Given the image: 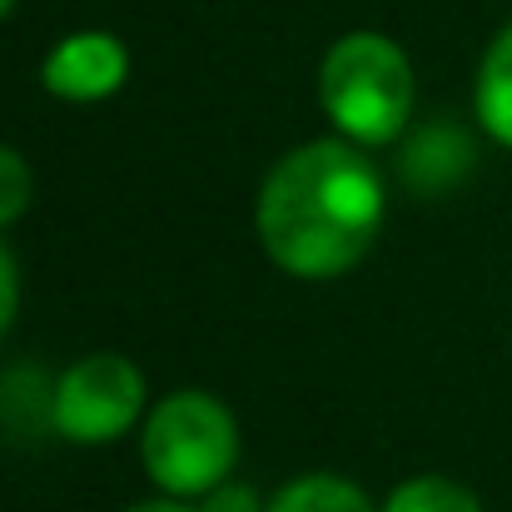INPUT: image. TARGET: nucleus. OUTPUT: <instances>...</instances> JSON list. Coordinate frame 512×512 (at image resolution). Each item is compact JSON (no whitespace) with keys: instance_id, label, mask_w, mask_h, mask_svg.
I'll list each match as a JSON object with an SVG mask.
<instances>
[{"instance_id":"nucleus-1","label":"nucleus","mask_w":512,"mask_h":512,"mask_svg":"<svg viewBox=\"0 0 512 512\" xmlns=\"http://www.w3.org/2000/svg\"><path fill=\"white\" fill-rule=\"evenodd\" d=\"M383 174L353 140H309L289 150L259 189V239L294 279H339L378 239Z\"/></svg>"},{"instance_id":"nucleus-2","label":"nucleus","mask_w":512,"mask_h":512,"mask_svg":"<svg viewBox=\"0 0 512 512\" xmlns=\"http://www.w3.org/2000/svg\"><path fill=\"white\" fill-rule=\"evenodd\" d=\"M319 105L343 140L373 150L393 145L413 115L408 50L378 30H348L319 65Z\"/></svg>"},{"instance_id":"nucleus-3","label":"nucleus","mask_w":512,"mask_h":512,"mask_svg":"<svg viewBox=\"0 0 512 512\" xmlns=\"http://www.w3.org/2000/svg\"><path fill=\"white\" fill-rule=\"evenodd\" d=\"M140 458L165 498H204L229 483L239 463V423L214 393L179 388L165 403H155L140 438Z\"/></svg>"},{"instance_id":"nucleus-4","label":"nucleus","mask_w":512,"mask_h":512,"mask_svg":"<svg viewBox=\"0 0 512 512\" xmlns=\"http://www.w3.org/2000/svg\"><path fill=\"white\" fill-rule=\"evenodd\" d=\"M145 408V373L125 353H85L75 358L50 398V423L70 443H115L135 428Z\"/></svg>"},{"instance_id":"nucleus-5","label":"nucleus","mask_w":512,"mask_h":512,"mask_svg":"<svg viewBox=\"0 0 512 512\" xmlns=\"http://www.w3.org/2000/svg\"><path fill=\"white\" fill-rule=\"evenodd\" d=\"M125 80H130V50L110 30H75V35L55 40L40 65V85L70 105L110 100Z\"/></svg>"},{"instance_id":"nucleus-6","label":"nucleus","mask_w":512,"mask_h":512,"mask_svg":"<svg viewBox=\"0 0 512 512\" xmlns=\"http://www.w3.org/2000/svg\"><path fill=\"white\" fill-rule=\"evenodd\" d=\"M473 165V140L458 130V125H428L408 140L403 150V174L423 189V194H438V189H453Z\"/></svg>"},{"instance_id":"nucleus-7","label":"nucleus","mask_w":512,"mask_h":512,"mask_svg":"<svg viewBox=\"0 0 512 512\" xmlns=\"http://www.w3.org/2000/svg\"><path fill=\"white\" fill-rule=\"evenodd\" d=\"M473 110H478L483 130L503 150H512V20L493 35V45L483 50L478 85H473Z\"/></svg>"},{"instance_id":"nucleus-8","label":"nucleus","mask_w":512,"mask_h":512,"mask_svg":"<svg viewBox=\"0 0 512 512\" xmlns=\"http://www.w3.org/2000/svg\"><path fill=\"white\" fill-rule=\"evenodd\" d=\"M264 512H378V508L368 503V493L358 483L334 478V473H309V478H294L289 488H279Z\"/></svg>"},{"instance_id":"nucleus-9","label":"nucleus","mask_w":512,"mask_h":512,"mask_svg":"<svg viewBox=\"0 0 512 512\" xmlns=\"http://www.w3.org/2000/svg\"><path fill=\"white\" fill-rule=\"evenodd\" d=\"M383 512H483V503H478L473 488L428 473V478H408V483H398V488L388 493Z\"/></svg>"},{"instance_id":"nucleus-10","label":"nucleus","mask_w":512,"mask_h":512,"mask_svg":"<svg viewBox=\"0 0 512 512\" xmlns=\"http://www.w3.org/2000/svg\"><path fill=\"white\" fill-rule=\"evenodd\" d=\"M35 194V174L25 165V155L15 145H0V229H10Z\"/></svg>"},{"instance_id":"nucleus-11","label":"nucleus","mask_w":512,"mask_h":512,"mask_svg":"<svg viewBox=\"0 0 512 512\" xmlns=\"http://www.w3.org/2000/svg\"><path fill=\"white\" fill-rule=\"evenodd\" d=\"M199 512H264L259 508V493L244 488V483H219L214 493H204Z\"/></svg>"},{"instance_id":"nucleus-12","label":"nucleus","mask_w":512,"mask_h":512,"mask_svg":"<svg viewBox=\"0 0 512 512\" xmlns=\"http://www.w3.org/2000/svg\"><path fill=\"white\" fill-rule=\"evenodd\" d=\"M15 304H20V279H15V259L0 244V334L15 324Z\"/></svg>"},{"instance_id":"nucleus-13","label":"nucleus","mask_w":512,"mask_h":512,"mask_svg":"<svg viewBox=\"0 0 512 512\" xmlns=\"http://www.w3.org/2000/svg\"><path fill=\"white\" fill-rule=\"evenodd\" d=\"M130 512H199V508H189L184 498H155V503H140V508H130Z\"/></svg>"},{"instance_id":"nucleus-14","label":"nucleus","mask_w":512,"mask_h":512,"mask_svg":"<svg viewBox=\"0 0 512 512\" xmlns=\"http://www.w3.org/2000/svg\"><path fill=\"white\" fill-rule=\"evenodd\" d=\"M15 5H20V0H0V20H5V15H10Z\"/></svg>"}]
</instances>
